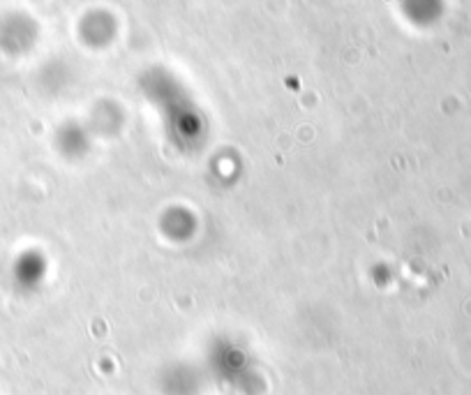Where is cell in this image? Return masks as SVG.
Instances as JSON below:
<instances>
[{
	"label": "cell",
	"mask_w": 471,
	"mask_h": 395,
	"mask_svg": "<svg viewBox=\"0 0 471 395\" xmlns=\"http://www.w3.org/2000/svg\"><path fill=\"white\" fill-rule=\"evenodd\" d=\"M58 148L67 157H81L88 151V134H60L58 137Z\"/></svg>",
	"instance_id": "1"
}]
</instances>
